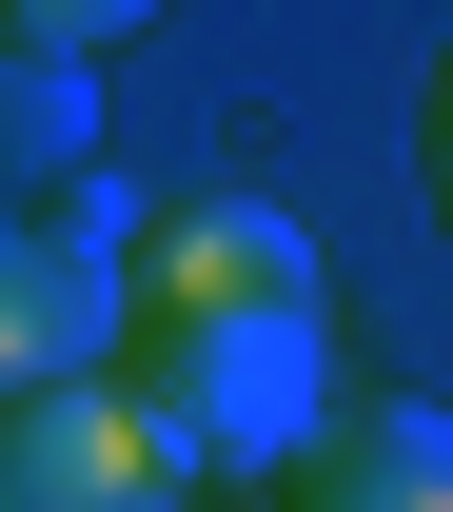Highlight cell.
I'll return each instance as SVG.
<instances>
[{"instance_id":"1","label":"cell","mask_w":453,"mask_h":512,"mask_svg":"<svg viewBox=\"0 0 453 512\" xmlns=\"http://www.w3.org/2000/svg\"><path fill=\"white\" fill-rule=\"evenodd\" d=\"M99 375L158 414L197 493H276L335 414V296H178V316H119Z\"/></svg>"},{"instance_id":"2","label":"cell","mask_w":453,"mask_h":512,"mask_svg":"<svg viewBox=\"0 0 453 512\" xmlns=\"http://www.w3.org/2000/svg\"><path fill=\"white\" fill-rule=\"evenodd\" d=\"M0 512H197V473L158 453V414L119 375H60L0 414Z\"/></svg>"},{"instance_id":"3","label":"cell","mask_w":453,"mask_h":512,"mask_svg":"<svg viewBox=\"0 0 453 512\" xmlns=\"http://www.w3.org/2000/svg\"><path fill=\"white\" fill-rule=\"evenodd\" d=\"M99 355H119V256L79 217H0V414L99 375Z\"/></svg>"},{"instance_id":"4","label":"cell","mask_w":453,"mask_h":512,"mask_svg":"<svg viewBox=\"0 0 453 512\" xmlns=\"http://www.w3.org/2000/svg\"><path fill=\"white\" fill-rule=\"evenodd\" d=\"M178 296H316V237L276 197H178L119 237V316H178Z\"/></svg>"},{"instance_id":"5","label":"cell","mask_w":453,"mask_h":512,"mask_svg":"<svg viewBox=\"0 0 453 512\" xmlns=\"http://www.w3.org/2000/svg\"><path fill=\"white\" fill-rule=\"evenodd\" d=\"M276 512H453V414L434 394H335L316 453L276 473Z\"/></svg>"},{"instance_id":"6","label":"cell","mask_w":453,"mask_h":512,"mask_svg":"<svg viewBox=\"0 0 453 512\" xmlns=\"http://www.w3.org/2000/svg\"><path fill=\"white\" fill-rule=\"evenodd\" d=\"M99 178V60H40V40H0V217H40V197Z\"/></svg>"},{"instance_id":"7","label":"cell","mask_w":453,"mask_h":512,"mask_svg":"<svg viewBox=\"0 0 453 512\" xmlns=\"http://www.w3.org/2000/svg\"><path fill=\"white\" fill-rule=\"evenodd\" d=\"M138 20H178V0H0V40H40V60H99Z\"/></svg>"},{"instance_id":"8","label":"cell","mask_w":453,"mask_h":512,"mask_svg":"<svg viewBox=\"0 0 453 512\" xmlns=\"http://www.w3.org/2000/svg\"><path fill=\"white\" fill-rule=\"evenodd\" d=\"M414 197H434V237H453V60H434V99H414Z\"/></svg>"}]
</instances>
